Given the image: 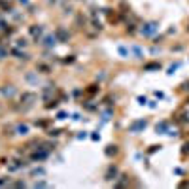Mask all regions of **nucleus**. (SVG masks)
<instances>
[{
    "label": "nucleus",
    "mask_w": 189,
    "mask_h": 189,
    "mask_svg": "<svg viewBox=\"0 0 189 189\" xmlns=\"http://www.w3.org/2000/svg\"><path fill=\"white\" fill-rule=\"evenodd\" d=\"M157 150H161V146H151V150H150V153H153V151H157Z\"/></svg>",
    "instance_id": "7c9ffc66"
},
{
    "label": "nucleus",
    "mask_w": 189,
    "mask_h": 189,
    "mask_svg": "<svg viewBox=\"0 0 189 189\" xmlns=\"http://www.w3.org/2000/svg\"><path fill=\"white\" fill-rule=\"evenodd\" d=\"M115 176H117V166L112 165L110 169L106 170V176H104V178H106V181H112V180H115Z\"/></svg>",
    "instance_id": "f8f14e48"
},
{
    "label": "nucleus",
    "mask_w": 189,
    "mask_h": 189,
    "mask_svg": "<svg viewBox=\"0 0 189 189\" xmlns=\"http://www.w3.org/2000/svg\"><path fill=\"white\" fill-rule=\"evenodd\" d=\"M155 129H157V132H161V134H163V132H166V131H169V123H166V121H161Z\"/></svg>",
    "instance_id": "2eb2a0df"
},
{
    "label": "nucleus",
    "mask_w": 189,
    "mask_h": 189,
    "mask_svg": "<svg viewBox=\"0 0 189 189\" xmlns=\"http://www.w3.org/2000/svg\"><path fill=\"white\" fill-rule=\"evenodd\" d=\"M4 57H8V51H6L4 47H0V59H4Z\"/></svg>",
    "instance_id": "393cba45"
},
{
    "label": "nucleus",
    "mask_w": 189,
    "mask_h": 189,
    "mask_svg": "<svg viewBox=\"0 0 189 189\" xmlns=\"http://www.w3.org/2000/svg\"><path fill=\"white\" fill-rule=\"evenodd\" d=\"M57 36H55V34H47V36H44L42 38V44H44L46 47H55V44H57Z\"/></svg>",
    "instance_id": "39448f33"
},
{
    "label": "nucleus",
    "mask_w": 189,
    "mask_h": 189,
    "mask_svg": "<svg viewBox=\"0 0 189 189\" xmlns=\"http://www.w3.org/2000/svg\"><path fill=\"white\" fill-rule=\"evenodd\" d=\"M131 51H132V53H134V55H136V57H138V59H142V57H144V53H142V49H140V47H138V46H134V47H131Z\"/></svg>",
    "instance_id": "6ab92c4d"
},
{
    "label": "nucleus",
    "mask_w": 189,
    "mask_h": 189,
    "mask_svg": "<svg viewBox=\"0 0 189 189\" xmlns=\"http://www.w3.org/2000/svg\"><path fill=\"white\" fill-rule=\"evenodd\" d=\"M29 131H30V127L27 123H17L15 125V134H19V136H27Z\"/></svg>",
    "instance_id": "1a4fd4ad"
},
{
    "label": "nucleus",
    "mask_w": 189,
    "mask_h": 189,
    "mask_svg": "<svg viewBox=\"0 0 189 189\" xmlns=\"http://www.w3.org/2000/svg\"><path fill=\"white\" fill-rule=\"evenodd\" d=\"M96 91H99V85H89V89H87V93L89 95H95Z\"/></svg>",
    "instance_id": "4be33fe9"
},
{
    "label": "nucleus",
    "mask_w": 189,
    "mask_h": 189,
    "mask_svg": "<svg viewBox=\"0 0 189 189\" xmlns=\"http://www.w3.org/2000/svg\"><path fill=\"white\" fill-rule=\"evenodd\" d=\"M15 59H23V61H29V55H27L25 51H21L19 47H11V51H10Z\"/></svg>",
    "instance_id": "9d476101"
},
{
    "label": "nucleus",
    "mask_w": 189,
    "mask_h": 189,
    "mask_svg": "<svg viewBox=\"0 0 189 189\" xmlns=\"http://www.w3.org/2000/svg\"><path fill=\"white\" fill-rule=\"evenodd\" d=\"M146 125H148V121H146V119H138V121H134V123L129 127V131H131V132H140L142 129H146Z\"/></svg>",
    "instance_id": "20e7f679"
},
{
    "label": "nucleus",
    "mask_w": 189,
    "mask_h": 189,
    "mask_svg": "<svg viewBox=\"0 0 189 189\" xmlns=\"http://www.w3.org/2000/svg\"><path fill=\"white\" fill-rule=\"evenodd\" d=\"M187 30H189V27H187Z\"/></svg>",
    "instance_id": "473e14b6"
},
{
    "label": "nucleus",
    "mask_w": 189,
    "mask_h": 189,
    "mask_svg": "<svg viewBox=\"0 0 189 189\" xmlns=\"http://www.w3.org/2000/svg\"><path fill=\"white\" fill-rule=\"evenodd\" d=\"M13 185H15V187H25V181H15Z\"/></svg>",
    "instance_id": "c756f323"
},
{
    "label": "nucleus",
    "mask_w": 189,
    "mask_h": 189,
    "mask_svg": "<svg viewBox=\"0 0 189 189\" xmlns=\"http://www.w3.org/2000/svg\"><path fill=\"white\" fill-rule=\"evenodd\" d=\"M181 153H184V155H187V153H189V142L184 144V150H181Z\"/></svg>",
    "instance_id": "a878e982"
},
{
    "label": "nucleus",
    "mask_w": 189,
    "mask_h": 189,
    "mask_svg": "<svg viewBox=\"0 0 189 189\" xmlns=\"http://www.w3.org/2000/svg\"><path fill=\"white\" fill-rule=\"evenodd\" d=\"M59 132H61V131H59V129H53V131H51V132H49V134H51V136H57V134H59Z\"/></svg>",
    "instance_id": "c85d7f7f"
},
{
    "label": "nucleus",
    "mask_w": 189,
    "mask_h": 189,
    "mask_svg": "<svg viewBox=\"0 0 189 189\" xmlns=\"http://www.w3.org/2000/svg\"><path fill=\"white\" fill-rule=\"evenodd\" d=\"M47 155H49V151H47V150H36L30 155V159L32 161H44V159H47Z\"/></svg>",
    "instance_id": "0eeeda50"
},
{
    "label": "nucleus",
    "mask_w": 189,
    "mask_h": 189,
    "mask_svg": "<svg viewBox=\"0 0 189 189\" xmlns=\"http://www.w3.org/2000/svg\"><path fill=\"white\" fill-rule=\"evenodd\" d=\"M0 95H2V96H13V95H15V87H13V85L0 87Z\"/></svg>",
    "instance_id": "9b49d317"
},
{
    "label": "nucleus",
    "mask_w": 189,
    "mask_h": 189,
    "mask_svg": "<svg viewBox=\"0 0 189 189\" xmlns=\"http://www.w3.org/2000/svg\"><path fill=\"white\" fill-rule=\"evenodd\" d=\"M27 81H30V83H38V76H34V74H27Z\"/></svg>",
    "instance_id": "412c9836"
},
{
    "label": "nucleus",
    "mask_w": 189,
    "mask_h": 189,
    "mask_svg": "<svg viewBox=\"0 0 189 189\" xmlns=\"http://www.w3.org/2000/svg\"><path fill=\"white\" fill-rule=\"evenodd\" d=\"M23 166H25V163H23V161H19V159L8 161V170H10V172H15V170H19V169H23Z\"/></svg>",
    "instance_id": "6e6552de"
},
{
    "label": "nucleus",
    "mask_w": 189,
    "mask_h": 189,
    "mask_svg": "<svg viewBox=\"0 0 189 189\" xmlns=\"http://www.w3.org/2000/svg\"><path fill=\"white\" fill-rule=\"evenodd\" d=\"M157 30H159V23H155V21H148V23L142 25L140 34H144V36H153Z\"/></svg>",
    "instance_id": "f03ea898"
},
{
    "label": "nucleus",
    "mask_w": 189,
    "mask_h": 189,
    "mask_svg": "<svg viewBox=\"0 0 189 189\" xmlns=\"http://www.w3.org/2000/svg\"><path fill=\"white\" fill-rule=\"evenodd\" d=\"M2 185H10V178H0V187Z\"/></svg>",
    "instance_id": "b1692460"
},
{
    "label": "nucleus",
    "mask_w": 189,
    "mask_h": 189,
    "mask_svg": "<svg viewBox=\"0 0 189 189\" xmlns=\"http://www.w3.org/2000/svg\"><path fill=\"white\" fill-rule=\"evenodd\" d=\"M55 36H57V40H59V42H68L70 34L65 30V27H57V30H55Z\"/></svg>",
    "instance_id": "423d86ee"
},
{
    "label": "nucleus",
    "mask_w": 189,
    "mask_h": 189,
    "mask_svg": "<svg viewBox=\"0 0 189 189\" xmlns=\"http://www.w3.org/2000/svg\"><path fill=\"white\" fill-rule=\"evenodd\" d=\"M38 100V96H36V93H23L21 95V99H19V110H29V108H32L34 106V102Z\"/></svg>",
    "instance_id": "f257e3e1"
},
{
    "label": "nucleus",
    "mask_w": 189,
    "mask_h": 189,
    "mask_svg": "<svg viewBox=\"0 0 189 189\" xmlns=\"http://www.w3.org/2000/svg\"><path fill=\"white\" fill-rule=\"evenodd\" d=\"M29 32H30V36L38 42V40H42V36H44V27H42V25H30Z\"/></svg>",
    "instance_id": "7ed1b4c3"
},
{
    "label": "nucleus",
    "mask_w": 189,
    "mask_h": 189,
    "mask_svg": "<svg viewBox=\"0 0 189 189\" xmlns=\"http://www.w3.org/2000/svg\"><path fill=\"white\" fill-rule=\"evenodd\" d=\"M117 51L121 53V57H131V49H127L125 46H119V47H117Z\"/></svg>",
    "instance_id": "dca6fc26"
},
{
    "label": "nucleus",
    "mask_w": 189,
    "mask_h": 189,
    "mask_svg": "<svg viewBox=\"0 0 189 189\" xmlns=\"http://www.w3.org/2000/svg\"><path fill=\"white\" fill-rule=\"evenodd\" d=\"M27 44H29V42H27L25 38H19V40L15 42V47H19V49H21V47H27Z\"/></svg>",
    "instance_id": "aec40b11"
},
{
    "label": "nucleus",
    "mask_w": 189,
    "mask_h": 189,
    "mask_svg": "<svg viewBox=\"0 0 189 189\" xmlns=\"http://www.w3.org/2000/svg\"><path fill=\"white\" fill-rule=\"evenodd\" d=\"M34 187H47V184H46V181H36Z\"/></svg>",
    "instance_id": "bb28decb"
},
{
    "label": "nucleus",
    "mask_w": 189,
    "mask_h": 189,
    "mask_svg": "<svg viewBox=\"0 0 189 189\" xmlns=\"http://www.w3.org/2000/svg\"><path fill=\"white\" fill-rule=\"evenodd\" d=\"M30 176H34V178H36V176L44 178V176H46V169H42V166H38V169H32V170H30Z\"/></svg>",
    "instance_id": "4468645a"
},
{
    "label": "nucleus",
    "mask_w": 189,
    "mask_h": 189,
    "mask_svg": "<svg viewBox=\"0 0 189 189\" xmlns=\"http://www.w3.org/2000/svg\"><path fill=\"white\" fill-rule=\"evenodd\" d=\"M65 117H66V114H65V112H59V115H57V119H65Z\"/></svg>",
    "instance_id": "cd10ccee"
},
{
    "label": "nucleus",
    "mask_w": 189,
    "mask_h": 189,
    "mask_svg": "<svg viewBox=\"0 0 189 189\" xmlns=\"http://www.w3.org/2000/svg\"><path fill=\"white\" fill-rule=\"evenodd\" d=\"M115 153H117V146L112 144V146H108V148H106V155H108V157H110V155H115Z\"/></svg>",
    "instance_id": "f3484780"
},
{
    "label": "nucleus",
    "mask_w": 189,
    "mask_h": 189,
    "mask_svg": "<svg viewBox=\"0 0 189 189\" xmlns=\"http://www.w3.org/2000/svg\"><path fill=\"white\" fill-rule=\"evenodd\" d=\"M0 10H2V11H8V13H11V11H13L11 4L8 2V0H0Z\"/></svg>",
    "instance_id": "ddd939ff"
},
{
    "label": "nucleus",
    "mask_w": 189,
    "mask_h": 189,
    "mask_svg": "<svg viewBox=\"0 0 189 189\" xmlns=\"http://www.w3.org/2000/svg\"><path fill=\"white\" fill-rule=\"evenodd\" d=\"M38 70H42L44 74H47V72H49V66H47V65H38Z\"/></svg>",
    "instance_id": "5701e85b"
},
{
    "label": "nucleus",
    "mask_w": 189,
    "mask_h": 189,
    "mask_svg": "<svg viewBox=\"0 0 189 189\" xmlns=\"http://www.w3.org/2000/svg\"><path fill=\"white\" fill-rule=\"evenodd\" d=\"M159 68H161L159 62H150V65H146V66H144V70H159Z\"/></svg>",
    "instance_id": "a211bd4d"
},
{
    "label": "nucleus",
    "mask_w": 189,
    "mask_h": 189,
    "mask_svg": "<svg viewBox=\"0 0 189 189\" xmlns=\"http://www.w3.org/2000/svg\"><path fill=\"white\" fill-rule=\"evenodd\" d=\"M17 2H21V4H25V6H27V4H29V0H17Z\"/></svg>",
    "instance_id": "2f4dec72"
}]
</instances>
